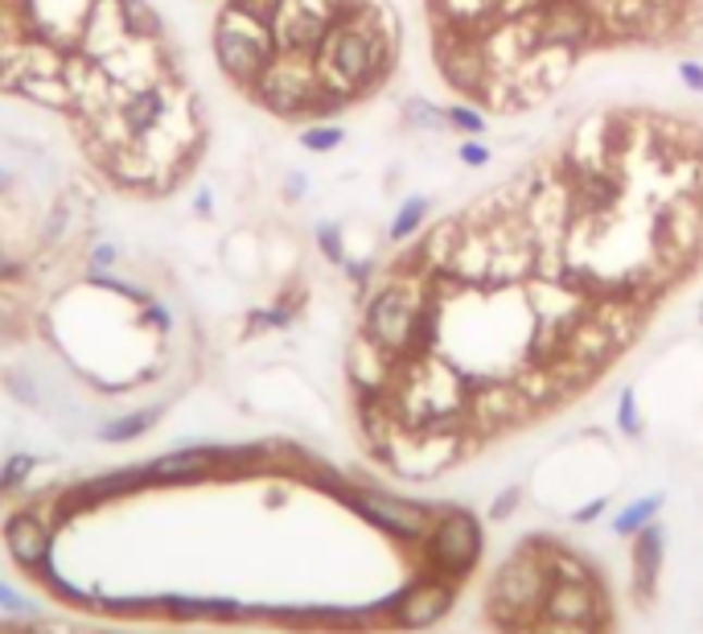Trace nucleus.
I'll list each match as a JSON object with an SVG mask.
<instances>
[{
	"label": "nucleus",
	"instance_id": "obj_1",
	"mask_svg": "<svg viewBox=\"0 0 703 634\" xmlns=\"http://www.w3.org/2000/svg\"><path fill=\"white\" fill-rule=\"evenodd\" d=\"M395 50H399V41L387 38V34H367L358 25L333 21L330 29H325V38L317 41L313 50L321 87L342 95L346 103H354L358 95L374 92L391 75Z\"/></svg>",
	"mask_w": 703,
	"mask_h": 634
},
{
	"label": "nucleus",
	"instance_id": "obj_2",
	"mask_svg": "<svg viewBox=\"0 0 703 634\" xmlns=\"http://www.w3.org/2000/svg\"><path fill=\"white\" fill-rule=\"evenodd\" d=\"M251 95L280 120H325L346 108L342 95L321 87L313 54H300V50H276L263 75L256 78Z\"/></svg>",
	"mask_w": 703,
	"mask_h": 634
},
{
	"label": "nucleus",
	"instance_id": "obj_3",
	"mask_svg": "<svg viewBox=\"0 0 703 634\" xmlns=\"http://www.w3.org/2000/svg\"><path fill=\"white\" fill-rule=\"evenodd\" d=\"M272 54H276L272 25L226 0L219 9V21H214V58H219L222 75L243 92H251L256 78L263 75V66L272 62Z\"/></svg>",
	"mask_w": 703,
	"mask_h": 634
},
{
	"label": "nucleus",
	"instance_id": "obj_4",
	"mask_svg": "<svg viewBox=\"0 0 703 634\" xmlns=\"http://www.w3.org/2000/svg\"><path fill=\"white\" fill-rule=\"evenodd\" d=\"M703 252V194H675L650 223V256L663 268L691 264Z\"/></svg>",
	"mask_w": 703,
	"mask_h": 634
},
{
	"label": "nucleus",
	"instance_id": "obj_5",
	"mask_svg": "<svg viewBox=\"0 0 703 634\" xmlns=\"http://www.w3.org/2000/svg\"><path fill=\"white\" fill-rule=\"evenodd\" d=\"M531 13L539 21V46H559L580 54L592 41H605L592 0H535Z\"/></svg>",
	"mask_w": 703,
	"mask_h": 634
},
{
	"label": "nucleus",
	"instance_id": "obj_6",
	"mask_svg": "<svg viewBox=\"0 0 703 634\" xmlns=\"http://www.w3.org/2000/svg\"><path fill=\"white\" fill-rule=\"evenodd\" d=\"M436 66H441L444 83L453 92L473 95L478 99L481 83L490 75V62L481 54L478 29H461V25H441L436 29Z\"/></svg>",
	"mask_w": 703,
	"mask_h": 634
},
{
	"label": "nucleus",
	"instance_id": "obj_7",
	"mask_svg": "<svg viewBox=\"0 0 703 634\" xmlns=\"http://www.w3.org/2000/svg\"><path fill=\"white\" fill-rule=\"evenodd\" d=\"M428 552L444 577H465L481 557V527L469 511H448L428 527Z\"/></svg>",
	"mask_w": 703,
	"mask_h": 634
},
{
	"label": "nucleus",
	"instance_id": "obj_8",
	"mask_svg": "<svg viewBox=\"0 0 703 634\" xmlns=\"http://www.w3.org/2000/svg\"><path fill=\"white\" fill-rule=\"evenodd\" d=\"M99 71L124 87V92H136V87H148V83H161V78H182L177 66L169 62L165 41H128L124 50L99 58Z\"/></svg>",
	"mask_w": 703,
	"mask_h": 634
},
{
	"label": "nucleus",
	"instance_id": "obj_9",
	"mask_svg": "<svg viewBox=\"0 0 703 634\" xmlns=\"http://www.w3.org/2000/svg\"><path fill=\"white\" fill-rule=\"evenodd\" d=\"M350 507L358 515H367L374 527L399 536V540H420V536H428V527H432L424 507L395 499V495H383V490H358V495H350Z\"/></svg>",
	"mask_w": 703,
	"mask_h": 634
},
{
	"label": "nucleus",
	"instance_id": "obj_10",
	"mask_svg": "<svg viewBox=\"0 0 703 634\" xmlns=\"http://www.w3.org/2000/svg\"><path fill=\"white\" fill-rule=\"evenodd\" d=\"M177 92H182V78H161V83H148V87H136V92L124 95L115 115L128 132V141H140L152 129H161V120L169 115Z\"/></svg>",
	"mask_w": 703,
	"mask_h": 634
},
{
	"label": "nucleus",
	"instance_id": "obj_11",
	"mask_svg": "<svg viewBox=\"0 0 703 634\" xmlns=\"http://www.w3.org/2000/svg\"><path fill=\"white\" fill-rule=\"evenodd\" d=\"M465 219H444V223L428 227L420 240L407 247V256L399 260V272H416L424 280H444L448 260H453V247L461 240Z\"/></svg>",
	"mask_w": 703,
	"mask_h": 634
},
{
	"label": "nucleus",
	"instance_id": "obj_12",
	"mask_svg": "<svg viewBox=\"0 0 703 634\" xmlns=\"http://www.w3.org/2000/svg\"><path fill=\"white\" fill-rule=\"evenodd\" d=\"M128 25H124V0H91L87 21H83V38H78V54L91 62L115 54L128 46Z\"/></svg>",
	"mask_w": 703,
	"mask_h": 634
},
{
	"label": "nucleus",
	"instance_id": "obj_13",
	"mask_svg": "<svg viewBox=\"0 0 703 634\" xmlns=\"http://www.w3.org/2000/svg\"><path fill=\"white\" fill-rule=\"evenodd\" d=\"M268 25H272L276 50H300V54H313L317 41L325 38V29H330V21L317 17L305 0H280Z\"/></svg>",
	"mask_w": 703,
	"mask_h": 634
},
{
	"label": "nucleus",
	"instance_id": "obj_14",
	"mask_svg": "<svg viewBox=\"0 0 703 634\" xmlns=\"http://www.w3.org/2000/svg\"><path fill=\"white\" fill-rule=\"evenodd\" d=\"M522 412H531V400L518 392V383H481V388H469L465 416L473 425H481V429H502V425H510Z\"/></svg>",
	"mask_w": 703,
	"mask_h": 634
},
{
	"label": "nucleus",
	"instance_id": "obj_15",
	"mask_svg": "<svg viewBox=\"0 0 703 634\" xmlns=\"http://www.w3.org/2000/svg\"><path fill=\"white\" fill-rule=\"evenodd\" d=\"M346 367H350V379L354 388H362L367 395H383L395 388V375H399V358L387 355L374 338L358 334L350 346V358H346Z\"/></svg>",
	"mask_w": 703,
	"mask_h": 634
},
{
	"label": "nucleus",
	"instance_id": "obj_16",
	"mask_svg": "<svg viewBox=\"0 0 703 634\" xmlns=\"http://www.w3.org/2000/svg\"><path fill=\"white\" fill-rule=\"evenodd\" d=\"M543 618H547V626H589L596 618V597H592L589 581H547Z\"/></svg>",
	"mask_w": 703,
	"mask_h": 634
},
{
	"label": "nucleus",
	"instance_id": "obj_17",
	"mask_svg": "<svg viewBox=\"0 0 703 634\" xmlns=\"http://www.w3.org/2000/svg\"><path fill=\"white\" fill-rule=\"evenodd\" d=\"M543 585H547L543 569L518 557L515 564H506V569L498 573L494 594L506 597V610H510V614H522V610H535L539 601H543Z\"/></svg>",
	"mask_w": 703,
	"mask_h": 634
},
{
	"label": "nucleus",
	"instance_id": "obj_18",
	"mask_svg": "<svg viewBox=\"0 0 703 634\" xmlns=\"http://www.w3.org/2000/svg\"><path fill=\"white\" fill-rule=\"evenodd\" d=\"M4 544H9V552L25 569H41L46 557H50V536H46V527L34 515H13L9 527H4Z\"/></svg>",
	"mask_w": 703,
	"mask_h": 634
},
{
	"label": "nucleus",
	"instance_id": "obj_19",
	"mask_svg": "<svg viewBox=\"0 0 703 634\" xmlns=\"http://www.w3.org/2000/svg\"><path fill=\"white\" fill-rule=\"evenodd\" d=\"M214 462H219V453H214V449H177V453L157 458L145 474L148 478H157V483H189V478H202Z\"/></svg>",
	"mask_w": 703,
	"mask_h": 634
},
{
	"label": "nucleus",
	"instance_id": "obj_20",
	"mask_svg": "<svg viewBox=\"0 0 703 634\" xmlns=\"http://www.w3.org/2000/svg\"><path fill=\"white\" fill-rule=\"evenodd\" d=\"M658 564H663V532L646 523L642 532H638V544H633V569H638V581H642V589H654V581H658Z\"/></svg>",
	"mask_w": 703,
	"mask_h": 634
},
{
	"label": "nucleus",
	"instance_id": "obj_21",
	"mask_svg": "<svg viewBox=\"0 0 703 634\" xmlns=\"http://www.w3.org/2000/svg\"><path fill=\"white\" fill-rule=\"evenodd\" d=\"M448 610V589L441 585H424V589H416V594L404 601V626H428V622H436V618Z\"/></svg>",
	"mask_w": 703,
	"mask_h": 634
},
{
	"label": "nucleus",
	"instance_id": "obj_22",
	"mask_svg": "<svg viewBox=\"0 0 703 634\" xmlns=\"http://www.w3.org/2000/svg\"><path fill=\"white\" fill-rule=\"evenodd\" d=\"M124 25L132 41H165V21L148 0H124Z\"/></svg>",
	"mask_w": 703,
	"mask_h": 634
},
{
	"label": "nucleus",
	"instance_id": "obj_23",
	"mask_svg": "<svg viewBox=\"0 0 703 634\" xmlns=\"http://www.w3.org/2000/svg\"><path fill=\"white\" fill-rule=\"evenodd\" d=\"M432 215V198L428 194H411L399 210H395V219H391V243H404V240H411L420 227H424V219Z\"/></svg>",
	"mask_w": 703,
	"mask_h": 634
},
{
	"label": "nucleus",
	"instance_id": "obj_24",
	"mask_svg": "<svg viewBox=\"0 0 703 634\" xmlns=\"http://www.w3.org/2000/svg\"><path fill=\"white\" fill-rule=\"evenodd\" d=\"M404 120L411 124V129L420 132H444L448 129V115H444L441 103H432V99H424V95H411V99H404Z\"/></svg>",
	"mask_w": 703,
	"mask_h": 634
},
{
	"label": "nucleus",
	"instance_id": "obj_25",
	"mask_svg": "<svg viewBox=\"0 0 703 634\" xmlns=\"http://www.w3.org/2000/svg\"><path fill=\"white\" fill-rule=\"evenodd\" d=\"M663 507V495H650V499H638L633 507H626L621 515H617V523H613V532L617 536H633V532H642L650 520H654V511Z\"/></svg>",
	"mask_w": 703,
	"mask_h": 634
},
{
	"label": "nucleus",
	"instance_id": "obj_26",
	"mask_svg": "<svg viewBox=\"0 0 703 634\" xmlns=\"http://www.w3.org/2000/svg\"><path fill=\"white\" fill-rule=\"evenodd\" d=\"M152 420H157V409L136 412V416H120V420L103 425V429H99V437H103V441H132V437H140V432L152 429Z\"/></svg>",
	"mask_w": 703,
	"mask_h": 634
},
{
	"label": "nucleus",
	"instance_id": "obj_27",
	"mask_svg": "<svg viewBox=\"0 0 703 634\" xmlns=\"http://www.w3.org/2000/svg\"><path fill=\"white\" fill-rule=\"evenodd\" d=\"M313 240H317V247H321V256H325L330 264H337V268L350 260V252H346V235H342V227L330 223V219L313 227Z\"/></svg>",
	"mask_w": 703,
	"mask_h": 634
},
{
	"label": "nucleus",
	"instance_id": "obj_28",
	"mask_svg": "<svg viewBox=\"0 0 703 634\" xmlns=\"http://www.w3.org/2000/svg\"><path fill=\"white\" fill-rule=\"evenodd\" d=\"M342 141H346V132L337 129V124H309V129L300 132V145L309 153H333V149H342Z\"/></svg>",
	"mask_w": 703,
	"mask_h": 634
},
{
	"label": "nucleus",
	"instance_id": "obj_29",
	"mask_svg": "<svg viewBox=\"0 0 703 634\" xmlns=\"http://www.w3.org/2000/svg\"><path fill=\"white\" fill-rule=\"evenodd\" d=\"M444 115H448V129L465 132V136H481V132L490 129V124H485V112L473 108V103H448Z\"/></svg>",
	"mask_w": 703,
	"mask_h": 634
},
{
	"label": "nucleus",
	"instance_id": "obj_30",
	"mask_svg": "<svg viewBox=\"0 0 703 634\" xmlns=\"http://www.w3.org/2000/svg\"><path fill=\"white\" fill-rule=\"evenodd\" d=\"M29 470H34V458H29V453H13V458L4 462V470H0V490L21 486L25 478H29Z\"/></svg>",
	"mask_w": 703,
	"mask_h": 634
},
{
	"label": "nucleus",
	"instance_id": "obj_31",
	"mask_svg": "<svg viewBox=\"0 0 703 634\" xmlns=\"http://www.w3.org/2000/svg\"><path fill=\"white\" fill-rule=\"evenodd\" d=\"M679 78H683V87L687 92H695V95H703V66L695 62V58H679Z\"/></svg>",
	"mask_w": 703,
	"mask_h": 634
},
{
	"label": "nucleus",
	"instance_id": "obj_32",
	"mask_svg": "<svg viewBox=\"0 0 703 634\" xmlns=\"http://www.w3.org/2000/svg\"><path fill=\"white\" fill-rule=\"evenodd\" d=\"M457 157H461V166H469V169H485V166H490V157H494V153L485 149L481 141H465Z\"/></svg>",
	"mask_w": 703,
	"mask_h": 634
},
{
	"label": "nucleus",
	"instance_id": "obj_33",
	"mask_svg": "<svg viewBox=\"0 0 703 634\" xmlns=\"http://www.w3.org/2000/svg\"><path fill=\"white\" fill-rule=\"evenodd\" d=\"M115 260H120V252H115V243H95V252H91V268H99V272H108V268H115Z\"/></svg>",
	"mask_w": 703,
	"mask_h": 634
},
{
	"label": "nucleus",
	"instance_id": "obj_34",
	"mask_svg": "<svg viewBox=\"0 0 703 634\" xmlns=\"http://www.w3.org/2000/svg\"><path fill=\"white\" fill-rule=\"evenodd\" d=\"M621 432L638 437V416H633V392H621Z\"/></svg>",
	"mask_w": 703,
	"mask_h": 634
},
{
	"label": "nucleus",
	"instance_id": "obj_35",
	"mask_svg": "<svg viewBox=\"0 0 703 634\" xmlns=\"http://www.w3.org/2000/svg\"><path fill=\"white\" fill-rule=\"evenodd\" d=\"M231 4H239V9H247V13H256V17H263V21H272L280 0H231Z\"/></svg>",
	"mask_w": 703,
	"mask_h": 634
},
{
	"label": "nucleus",
	"instance_id": "obj_36",
	"mask_svg": "<svg viewBox=\"0 0 703 634\" xmlns=\"http://www.w3.org/2000/svg\"><path fill=\"white\" fill-rule=\"evenodd\" d=\"M515 503H518V486H515V490H506V495H502L498 503H494V511H490V515H494V520H506V515L515 511Z\"/></svg>",
	"mask_w": 703,
	"mask_h": 634
},
{
	"label": "nucleus",
	"instance_id": "obj_37",
	"mask_svg": "<svg viewBox=\"0 0 703 634\" xmlns=\"http://www.w3.org/2000/svg\"><path fill=\"white\" fill-rule=\"evenodd\" d=\"M284 194H288V198H305V186H309V178H305V173H288V182H284Z\"/></svg>",
	"mask_w": 703,
	"mask_h": 634
},
{
	"label": "nucleus",
	"instance_id": "obj_38",
	"mask_svg": "<svg viewBox=\"0 0 703 634\" xmlns=\"http://www.w3.org/2000/svg\"><path fill=\"white\" fill-rule=\"evenodd\" d=\"M145 321H148V326H161V330H169V309H165V305H148Z\"/></svg>",
	"mask_w": 703,
	"mask_h": 634
},
{
	"label": "nucleus",
	"instance_id": "obj_39",
	"mask_svg": "<svg viewBox=\"0 0 703 634\" xmlns=\"http://www.w3.org/2000/svg\"><path fill=\"white\" fill-rule=\"evenodd\" d=\"M601 511H605V503L596 499V503H589V507H584V511H576V523H592V520H596V515H601Z\"/></svg>",
	"mask_w": 703,
	"mask_h": 634
},
{
	"label": "nucleus",
	"instance_id": "obj_40",
	"mask_svg": "<svg viewBox=\"0 0 703 634\" xmlns=\"http://www.w3.org/2000/svg\"><path fill=\"white\" fill-rule=\"evenodd\" d=\"M17 277H21V268L0 252V280H17Z\"/></svg>",
	"mask_w": 703,
	"mask_h": 634
},
{
	"label": "nucleus",
	"instance_id": "obj_41",
	"mask_svg": "<svg viewBox=\"0 0 703 634\" xmlns=\"http://www.w3.org/2000/svg\"><path fill=\"white\" fill-rule=\"evenodd\" d=\"M198 215H210V194L198 190Z\"/></svg>",
	"mask_w": 703,
	"mask_h": 634
},
{
	"label": "nucleus",
	"instance_id": "obj_42",
	"mask_svg": "<svg viewBox=\"0 0 703 634\" xmlns=\"http://www.w3.org/2000/svg\"><path fill=\"white\" fill-rule=\"evenodd\" d=\"M9 186H13V173L0 166V190H9Z\"/></svg>",
	"mask_w": 703,
	"mask_h": 634
},
{
	"label": "nucleus",
	"instance_id": "obj_43",
	"mask_svg": "<svg viewBox=\"0 0 703 634\" xmlns=\"http://www.w3.org/2000/svg\"><path fill=\"white\" fill-rule=\"evenodd\" d=\"M0 601H4V606H17V597L9 594V589H0Z\"/></svg>",
	"mask_w": 703,
	"mask_h": 634
},
{
	"label": "nucleus",
	"instance_id": "obj_44",
	"mask_svg": "<svg viewBox=\"0 0 703 634\" xmlns=\"http://www.w3.org/2000/svg\"><path fill=\"white\" fill-rule=\"evenodd\" d=\"M0 321H4V309H0Z\"/></svg>",
	"mask_w": 703,
	"mask_h": 634
},
{
	"label": "nucleus",
	"instance_id": "obj_45",
	"mask_svg": "<svg viewBox=\"0 0 703 634\" xmlns=\"http://www.w3.org/2000/svg\"><path fill=\"white\" fill-rule=\"evenodd\" d=\"M700 317H703V305H700Z\"/></svg>",
	"mask_w": 703,
	"mask_h": 634
}]
</instances>
